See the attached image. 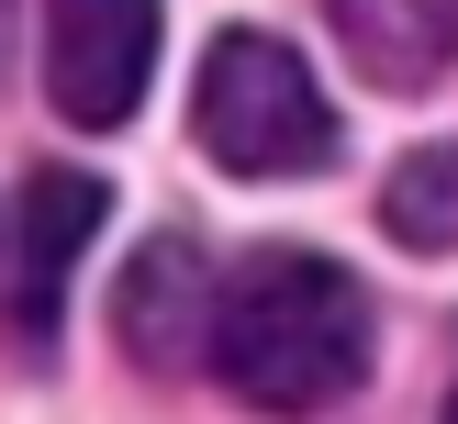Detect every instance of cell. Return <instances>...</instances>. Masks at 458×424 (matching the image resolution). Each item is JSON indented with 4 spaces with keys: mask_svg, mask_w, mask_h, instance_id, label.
Listing matches in <instances>:
<instances>
[{
    "mask_svg": "<svg viewBox=\"0 0 458 424\" xmlns=\"http://www.w3.org/2000/svg\"><path fill=\"white\" fill-rule=\"evenodd\" d=\"M213 379L258 413H325L369 379V290L313 245H258L213 290Z\"/></svg>",
    "mask_w": 458,
    "mask_h": 424,
    "instance_id": "obj_1",
    "label": "cell"
},
{
    "mask_svg": "<svg viewBox=\"0 0 458 424\" xmlns=\"http://www.w3.org/2000/svg\"><path fill=\"white\" fill-rule=\"evenodd\" d=\"M191 134L213 168L235 179H313L335 156V101L313 89V67L291 56L280 34H213L201 56V89H191Z\"/></svg>",
    "mask_w": 458,
    "mask_h": 424,
    "instance_id": "obj_2",
    "label": "cell"
},
{
    "mask_svg": "<svg viewBox=\"0 0 458 424\" xmlns=\"http://www.w3.org/2000/svg\"><path fill=\"white\" fill-rule=\"evenodd\" d=\"M157 79V0H45V101L79 134L146 112Z\"/></svg>",
    "mask_w": 458,
    "mask_h": 424,
    "instance_id": "obj_3",
    "label": "cell"
},
{
    "mask_svg": "<svg viewBox=\"0 0 458 424\" xmlns=\"http://www.w3.org/2000/svg\"><path fill=\"white\" fill-rule=\"evenodd\" d=\"M101 212H112V190H101L89 168H34V179H22V201H12V235H0V312H12V335H22L34 357L56 346L67 279H79Z\"/></svg>",
    "mask_w": 458,
    "mask_h": 424,
    "instance_id": "obj_4",
    "label": "cell"
},
{
    "mask_svg": "<svg viewBox=\"0 0 458 424\" xmlns=\"http://www.w3.org/2000/svg\"><path fill=\"white\" fill-rule=\"evenodd\" d=\"M213 268H201L191 235H157L146 257L123 268V302H112V324H123V346L146 357V369H191L201 346H213Z\"/></svg>",
    "mask_w": 458,
    "mask_h": 424,
    "instance_id": "obj_5",
    "label": "cell"
},
{
    "mask_svg": "<svg viewBox=\"0 0 458 424\" xmlns=\"http://www.w3.org/2000/svg\"><path fill=\"white\" fill-rule=\"evenodd\" d=\"M325 22L347 45V67L392 101H414L458 67V0H325Z\"/></svg>",
    "mask_w": 458,
    "mask_h": 424,
    "instance_id": "obj_6",
    "label": "cell"
},
{
    "mask_svg": "<svg viewBox=\"0 0 458 424\" xmlns=\"http://www.w3.org/2000/svg\"><path fill=\"white\" fill-rule=\"evenodd\" d=\"M380 223H392L403 245H447V235H458V145L403 156V168H392V201H380Z\"/></svg>",
    "mask_w": 458,
    "mask_h": 424,
    "instance_id": "obj_7",
    "label": "cell"
},
{
    "mask_svg": "<svg viewBox=\"0 0 458 424\" xmlns=\"http://www.w3.org/2000/svg\"><path fill=\"white\" fill-rule=\"evenodd\" d=\"M12 22H22V0H0V67H12Z\"/></svg>",
    "mask_w": 458,
    "mask_h": 424,
    "instance_id": "obj_8",
    "label": "cell"
},
{
    "mask_svg": "<svg viewBox=\"0 0 458 424\" xmlns=\"http://www.w3.org/2000/svg\"><path fill=\"white\" fill-rule=\"evenodd\" d=\"M437 424H458V391H447V413H437Z\"/></svg>",
    "mask_w": 458,
    "mask_h": 424,
    "instance_id": "obj_9",
    "label": "cell"
}]
</instances>
